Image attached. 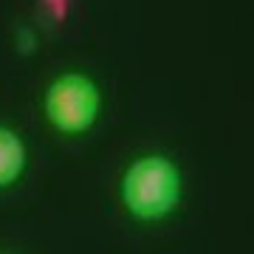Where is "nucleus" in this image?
Wrapping results in <instances>:
<instances>
[{"mask_svg":"<svg viewBox=\"0 0 254 254\" xmlns=\"http://www.w3.org/2000/svg\"><path fill=\"white\" fill-rule=\"evenodd\" d=\"M125 203L138 218H161L178 203L181 178L173 164L161 155L136 161L125 175Z\"/></svg>","mask_w":254,"mask_h":254,"instance_id":"f257e3e1","label":"nucleus"},{"mask_svg":"<svg viewBox=\"0 0 254 254\" xmlns=\"http://www.w3.org/2000/svg\"><path fill=\"white\" fill-rule=\"evenodd\" d=\"M23 141L9 127H0V187L11 184L23 170Z\"/></svg>","mask_w":254,"mask_h":254,"instance_id":"7ed1b4c3","label":"nucleus"},{"mask_svg":"<svg viewBox=\"0 0 254 254\" xmlns=\"http://www.w3.org/2000/svg\"><path fill=\"white\" fill-rule=\"evenodd\" d=\"M46 113L54 127L65 133H82L93 125L99 113V91L88 76L65 73L48 88Z\"/></svg>","mask_w":254,"mask_h":254,"instance_id":"f03ea898","label":"nucleus"}]
</instances>
